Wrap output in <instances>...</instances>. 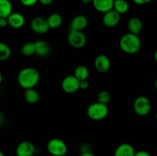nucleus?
<instances>
[{"instance_id":"f257e3e1","label":"nucleus","mask_w":157,"mask_h":156,"mask_svg":"<svg viewBox=\"0 0 157 156\" xmlns=\"http://www.w3.org/2000/svg\"><path fill=\"white\" fill-rule=\"evenodd\" d=\"M17 80L20 87L25 90L34 88L39 82V72L33 67H25L18 73Z\"/></svg>"},{"instance_id":"f03ea898","label":"nucleus","mask_w":157,"mask_h":156,"mask_svg":"<svg viewBox=\"0 0 157 156\" xmlns=\"http://www.w3.org/2000/svg\"><path fill=\"white\" fill-rule=\"evenodd\" d=\"M141 45L142 43L140 37L130 32L123 35L120 40L121 49L129 54L137 53L140 50Z\"/></svg>"},{"instance_id":"7ed1b4c3","label":"nucleus","mask_w":157,"mask_h":156,"mask_svg":"<svg viewBox=\"0 0 157 156\" xmlns=\"http://www.w3.org/2000/svg\"><path fill=\"white\" fill-rule=\"evenodd\" d=\"M108 112L109 110L107 105L97 102L89 106L87 110V114L92 120L99 121L106 118L108 114Z\"/></svg>"},{"instance_id":"20e7f679","label":"nucleus","mask_w":157,"mask_h":156,"mask_svg":"<svg viewBox=\"0 0 157 156\" xmlns=\"http://www.w3.org/2000/svg\"><path fill=\"white\" fill-rule=\"evenodd\" d=\"M48 152L53 156H64L67 152V146L65 142L60 139H52L47 144Z\"/></svg>"},{"instance_id":"39448f33","label":"nucleus","mask_w":157,"mask_h":156,"mask_svg":"<svg viewBox=\"0 0 157 156\" xmlns=\"http://www.w3.org/2000/svg\"><path fill=\"white\" fill-rule=\"evenodd\" d=\"M134 112L140 116H146L151 110V102L145 96H140L133 102Z\"/></svg>"},{"instance_id":"423d86ee","label":"nucleus","mask_w":157,"mask_h":156,"mask_svg":"<svg viewBox=\"0 0 157 156\" xmlns=\"http://www.w3.org/2000/svg\"><path fill=\"white\" fill-rule=\"evenodd\" d=\"M67 41L71 47L80 49L84 47L87 44V37L83 32L70 30L67 35Z\"/></svg>"},{"instance_id":"0eeeda50","label":"nucleus","mask_w":157,"mask_h":156,"mask_svg":"<svg viewBox=\"0 0 157 156\" xmlns=\"http://www.w3.org/2000/svg\"><path fill=\"white\" fill-rule=\"evenodd\" d=\"M61 87L65 93H74L80 89V80L75 75L67 76L62 80Z\"/></svg>"},{"instance_id":"6e6552de","label":"nucleus","mask_w":157,"mask_h":156,"mask_svg":"<svg viewBox=\"0 0 157 156\" xmlns=\"http://www.w3.org/2000/svg\"><path fill=\"white\" fill-rule=\"evenodd\" d=\"M31 28L35 33L44 35L50 29L47 19L41 17H35L31 21Z\"/></svg>"},{"instance_id":"1a4fd4ad","label":"nucleus","mask_w":157,"mask_h":156,"mask_svg":"<svg viewBox=\"0 0 157 156\" xmlns=\"http://www.w3.org/2000/svg\"><path fill=\"white\" fill-rule=\"evenodd\" d=\"M35 152V145L29 141H23L20 142L15 149L17 156H33Z\"/></svg>"},{"instance_id":"9d476101","label":"nucleus","mask_w":157,"mask_h":156,"mask_svg":"<svg viewBox=\"0 0 157 156\" xmlns=\"http://www.w3.org/2000/svg\"><path fill=\"white\" fill-rule=\"evenodd\" d=\"M121 21V14L118 13L114 9L104 13L103 17V23L106 27L113 28L119 24Z\"/></svg>"},{"instance_id":"9b49d317","label":"nucleus","mask_w":157,"mask_h":156,"mask_svg":"<svg viewBox=\"0 0 157 156\" xmlns=\"http://www.w3.org/2000/svg\"><path fill=\"white\" fill-rule=\"evenodd\" d=\"M110 60L107 55L100 54L95 58L94 67L99 73H106L110 68Z\"/></svg>"},{"instance_id":"f8f14e48","label":"nucleus","mask_w":157,"mask_h":156,"mask_svg":"<svg viewBox=\"0 0 157 156\" xmlns=\"http://www.w3.org/2000/svg\"><path fill=\"white\" fill-rule=\"evenodd\" d=\"M88 24V19L85 15H78L72 19L71 22V30L83 32Z\"/></svg>"},{"instance_id":"ddd939ff","label":"nucleus","mask_w":157,"mask_h":156,"mask_svg":"<svg viewBox=\"0 0 157 156\" xmlns=\"http://www.w3.org/2000/svg\"><path fill=\"white\" fill-rule=\"evenodd\" d=\"M92 3L98 12L104 14L113 9L114 0H93Z\"/></svg>"},{"instance_id":"4468645a","label":"nucleus","mask_w":157,"mask_h":156,"mask_svg":"<svg viewBox=\"0 0 157 156\" xmlns=\"http://www.w3.org/2000/svg\"><path fill=\"white\" fill-rule=\"evenodd\" d=\"M7 18L9 25L13 28H20L25 22V17L18 12H12Z\"/></svg>"},{"instance_id":"2eb2a0df","label":"nucleus","mask_w":157,"mask_h":156,"mask_svg":"<svg viewBox=\"0 0 157 156\" xmlns=\"http://www.w3.org/2000/svg\"><path fill=\"white\" fill-rule=\"evenodd\" d=\"M35 47H36V52L35 54L38 55L41 58H45L48 56L51 53V47L48 43L46 42L44 40H38L35 41Z\"/></svg>"},{"instance_id":"dca6fc26","label":"nucleus","mask_w":157,"mask_h":156,"mask_svg":"<svg viewBox=\"0 0 157 156\" xmlns=\"http://www.w3.org/2000/svg\"><path fill=\"white\" fill-rule=\"evenodd\" d=\"M136 151L133 145L129 143H123L116 148L114 156H134Z\"/></svg>"},{"instance_id":"f3484780","label":"nucleus","mask_w":157,"mask_h":156,"mask_svg":"<svg viewBox=\"0 0 157 156\" xmlns=\"http://www.w3.org/2000/svg\"><path fill=\"white\" fill-rule=\"evenodd\" d=\"M143 22L139 18L133 17L129 20L127 23V28L129 29V32L134 35H138L143 30Z\"/></svg>"},{"instance_id":"a211bd4d","label":"nucleus","mask_w":157,"mask_h":156,"mask_svg":"<svg viewBox=\"0 0 157 156\" xmlns=\"http://www.w3.org/2000/svg\"><path fill=\"white\" fill-rule=\"evenodd\" d=\"M12 13V4L10 0H0V18H7Z\"/></svg>"},{"instance_id":"6ab92c4d","label":"nucleus","mask_w":157,"mask_h":156,"mask_svg":"<svg viewBox=\"0 0 157 156\" xmlns=\"http://www.w3.org/2000/svg\"><path fill=\"white\" fill-rule=\"evenodd\" d=\"M24 97L29 104H35L39 100V94L34 88L27 89L24 93Z\"/></svg>"},{"instance_id":"aec40b11","label":"nucleus","mask_w":157,"mask_h":156,"mask_svg":"<svg viewBox=\"0 0 157 156\" xmlns=\"http://www.w3.org/2000/svg\"><path fill=\"white\" fill-rule=\"evenodd\" d=\"M48 23L50 28H58L62 24V17L58 13H53L48 16L47 18Z\"/></svg>"},{"instance_id":"412c9836","label":"nucleus","mask_w":157,"mask_h":156,"mask_svg":"<svg viewBox=\"0 0 157 156\" xmlns=\"http://www.w3.org/2000/svg\"><path fill=\"white\" fill-rule=\"evenodd\" d=\"M129 3L126 0H114L113 9L121 15L125 14L129 10Z\"/></svg>"},{"instance_id":"4be33fe9","label":"nucleus","mask_w":157,"mask_h":156,"mask_svg":"<svg viewBox=\"0 0 157 156\" xmlns=\"http://www.w3.org/2000/svg\"><path fill=\"white\" fill-rule=\"evenodd\" d=\"M75 76L79 80H87L89 76V70L86 66L80 65L76 67L75 70Z\"/></svg>"},{"instance_id":"5701e85b","label":"nucleus","mask_w":157,"mask_h":156,"mask_svg":"<svg viewBox=\"0 0 157 156\" xmlns=\"http://www.w3.org/2000/svg\"><path fill=\"white\" fill-rule=\"evenodd\" d=\"M21 52L24 56L31 57L35 54L36 47L35 42H27L22 45L21 48Z\"/></svg>"},{"instance_id":"b1692460","label":"nucleus","mask_w":157,"mask_h":156,"mask_svg":"<svg viewBox=\"0 0 157 156\" xmlns=\"http://www.w3.org/2000/svg\"><path fill=\"white\" fill-rule=\"evenodd\" d=\"M12 54L9 46L6 43L0 41V61H4L9 59Z\"/></svg>"},{"instance_id":"393cba45","label":"nucleus","mask_w":157,"mask_h":156,"mask_svg":"<svg viewBox=\"0 0 157 156\" xmlns=\"http://www.w3.org/2000/svg\"><path fill=\"white\" fill-rule=\"evenodd\" d=\"M110 93L107 90H102V91L100 92L98 94V96H97V99H98V102H101V103L105 104V105H107L108 102L110 101Z\"/></svg>"},{"instance_id":"a878e982","label":"nucleus","mask_w":157,"mask_h":156,"mask_svg":"<svg viewBox=\"0 0 157 156\" xmlns=\"http://www.w3.org/2000/svg\"><path fill=\"white\" fill-rule=\"evenodd\" d=\"M21 4L27 7H30V6H33L34 5L36 4L38 2V0H20Z\"/></svg>"},{"instance_id":"bb28decb","label":"nucleus","mask_w":157,"mask_h":156,"mask_svg":"<svg viewBox=\"0 0 157 156\" xmlns=\"http://www.w3.org/2000/svg\"><path fill=\"white\" fill-rule=\"evenodd\" d=\"M89 87V82L87 80H80V89L81 90H87Z\"/></svg>"},{"instance_id":"cd10ccee","label":"nucleus","mask_w":157,"mask_h":156,"mask_svg":"<svg viewBox=\"0 0 157 156\" xmlns=\"http://www.w3.org/2000/svg\"><path fill=\"white\" fill-rule=\"evenodd\" d=\"M134 156H151V154H150L148 151L141 150V151H136Z\"/></svg>"},{"instance_id":"c85d7f7f","label":"nucleus","mask_w":157,"mask_h":156,"mask_svg":"<svg viewBox=\"0 0 157 156\" xmlns=\"http://www.w3.org/2000/svg\"><path fill=\"white\" fill-rule=\"evenodd\" d=\"M7 25H9L8 22V18H0V27L5 28Z\"/></svg>"},{"instance_id":"c756f323","label":"nucleus","mask_w":157,"mask_h":156,"mask_svg":"<svg viewBox=\"0 0 157 156\" xmlns=\"http://www.w3.org/2000/svg\"><path fill=\"white\" fill-rule=\"evenodd\" d=\"M151 1L152 0H133V2L137 5H146Z\"/></svg>"},{"instance_id":"7c9ffc66","label":"nucleus","mask_w":157,"mask_h":156,"mask_svg":"<svg viewBox=\"0 0 157 156\" xmlns=\"http://www.w3.org/2000/svg\"><path fill=\"white\" fill-rule=\"evenodd\" d=\"M38 2L43 6H49L52 4L53 0H38Z\"/></svg>"},{"instance_id":"2f4dec72","label":"nucleus","mask_w":157,"mask_h":156,"mask_svg":"<svg viewBox=\"0 0 157 156\" xmlns=\"http://www.w3.org/2000/svg\"><path fill=\"white\" fill-rule=\"evenodd\" d=\"M79 156H95L93 153L90 152V151H84L81 153Z\"/></svg>"},{"instance_id":"473e14b6","label":"nucleus","mask_w":157,"mask_h":156,"mask_svg":"<svg viewBox=\"0 0 157 156\" xmlns=\"http://www.w3.org/2000/svg\"><path fill=\"white\" fill-rule=\"evenodd\" d=\"M80 1H81V2L85 3V4H87V3L92 2H93V0H80Z\"/></svg>"},{"instance_id":"72a5a7b5","label":"nucleus","mask_w":157,"mask_h":156,"mask_svg":"<svg viewBox=\"0 0 157 156\" xmlns=\"http://www.w3.org/2000/svg\"><path fill=\"white\" fill-rule=\"evenodd\" d=\"M154 59H155V61L157 62V50L155 51V53H154Z\"/></svg>"},{"instance_id":"f704fd0d","label":"nucleus","mask_w":157,"mask_h":156,"mask_svg":"<svg viewBox=\"0 0 157 156\" xmlns=\"http://www.w3.org/2000/svg\"><path fill=\"white\" fill-rule=\"evenodd\" d=\"M2 73L0 72V84H2Z\"/></svg>"},{"instance_id":"c9c22d12","label":"nucleus","mask_w":157,"mask_h":156,"mask_svg":"<svg viewBox=\"0 0 157 156\" xmlns=\"http://www.w3.org/2000/svg\"><path fill=\"white\" fill-rule=\"evenodd\" d=\"M0 156H6V155H5V154L2 152V151H0Z\"/></svg>"},{"instance_id":"e433bc0d","label":"nucleus","mask_w":157,"mask_h":156,"mask_svg":"<svg viewBox=\"0 0 157 156\" xmlns=\"http://www.w3.org/2000/svg\"><path fill=\"white\" fill-rule=\"evenodd\" d=\"M155 87H156V89L157 90V78H156V81H155Z\"/></svg>"},{"instance_id":"4c0bfd02","label":"nucleus","mask_w":157,"mask_h":156,"mask_svg":"<svg viewBox=\"0 0 157 156\" xmlns=\"http://www.w3.org/2000/svg\"><path fill=\"white\" fill-rule=\"evenodd\" d=\"M156 121H157V112H156Z\"/></svg>"}]
</instances>
